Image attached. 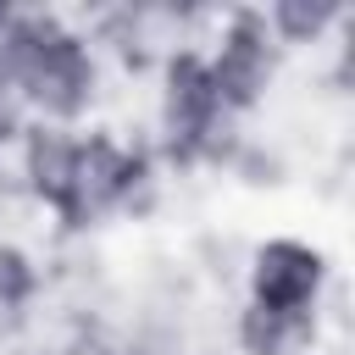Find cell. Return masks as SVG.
<instances>
[{"label":"cell","mask_w":355,"mask_h":355,"mask_svg":"<svg viewBox=\"0 0 355 355\" xmlns=\"http://www.w3.org/2000/svg\"><path fill=\"white\" fill-rule=\"evenodd\" d=\"M261 22L277 39V50L288 55V50H316V44L338 39L355 22V11L344 0H272V6H261Z\"/></svg>","instance_id":"cell-4"},{"label":"cell","mask_w":355,"mask_h":355,"mask_svg":"<svg viewBox=\"0 0 355 355\" xmlns=\"http://www.w3.org/2000/svg\"><path fill=\"white\" fill-rule=\"evenodd\" d=\"M327 283H333L327 250L311 244V239H294V233L261 239L250 250V261H244V305H255V311L322 316Z\"/></svg>","instance_id":"cell-3"},{"label":"cell","mask_w":355,"mask_h":355,"mask_svg":"<svg viewBox=\"0 0 355 355\" xmlns=\"http://www.w3.org/2000/svg\"><path fill=\"white\" fill-rule=\"evenodd\" d=\"M205 78L222 100V111L239 122L250 111L266 105V94L277 89V72H283V50L277 39L266 33L261 22V6H244V11H227L216 22V33L205 39Z\"/></svg>","instance_id":"cell-2"},{"label":"cell","mask_w":355,"mask_h":355,"mask_svg":"<svg viewBox=\"0 0 355 355\" xmlns=\"http://www.w3.org/2000/svg\"><path fill=\"white\" fill-rule=\"evenodd\" d=\"M155 72H161L155 78V133H161L166 155L172 161H222V150L233 144V116L222 111L211 78H205V55L194 44H183Z\"/></svg>","instance_id":"cell-1"},{"label":"cell","mask_w":355,"mask_h":355,"mask_svg":"<svg viewBox=\"0 0 355 355\" xmlns=\"http://www.w3.org/2000/svg\"><path fill=\"white\" fill-rule=\"evenodd\" d=\"M33 294H39V266H33V255L6 239V244H0V322L28 316Z\"/></svg>","instance_id":"cell-6"},{"label":"cell","mask_w":355,"mask_h":355,"mask_svg":"<svg viewBox=\"0 0 355 355\" xmlns=\"http://www.w3.org/2000/svg\"><path fill=\"white\" fill-rule=\"evenodd\" d=\"M6 22H11V6H0V28H6Z\"/></svg>","instance_id":"cell-7"},{"label":"cell","mask_w":355,"mask_h":355,"mask_svg":"<svg viewBox=\"0 0 355 355\" xmlns=\"http://www.w3.org/2000/svg\"><path fill=\"white\" fill-rule=\"evenodd\" d=\"M316 322L322 316H283V311L239 305L233 344L239 355H316Z\"/></svg>","instance_id":"cell-5"}]
</instances>
